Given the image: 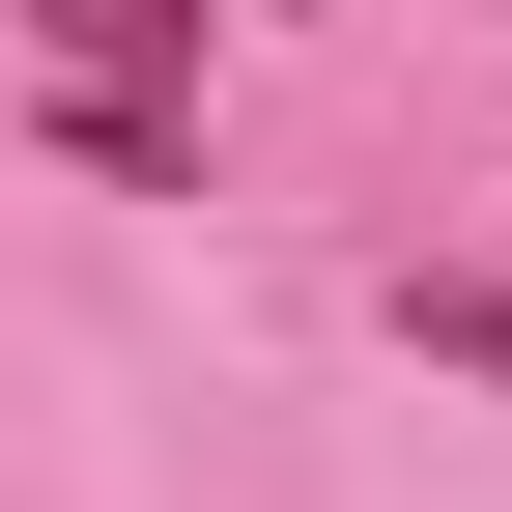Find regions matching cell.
Instances as JSON below:
<instances>
[{
  "label": "cell",
  "mask_w": 512,
  "mask_h": 512,
  "mask_svg": "<svg viewBox=\"0 0 512 512\" xmlns=\"http://www.w3.org/2000/svg\"><path fill=\"white\" fill-rule=\"evenodd\" d=\"M57 57H86V86H143V57H200V0H29Z\"/></svg>",
  "instance_id": "cell-1"
},
{
  "label": "cell",
  "mask_w": 512,
  "mask_h": 512,
  "mask_svg": "<svg viewBox=\"0 0 512 512\" xmlns=\"http://www.w3.org/2000/svg\"><path fill=\"white\" fill-rule=\"evenodd\" d=\"M399 342L427 370H512V285H399Z\"/></svg>",
  "instance_id": "cell-2"
}]
</instances>
